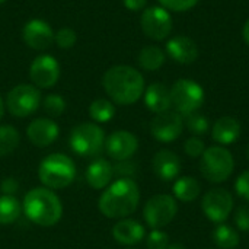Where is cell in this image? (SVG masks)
I'll return each instance as SVG.
<instances>
[{
    "instance_id": "obj_25",
    "label": "cell",
    "mask_w": 249,
    "mask_h": 249,
    "mask_svg": "<svg viewBox=\"0 0 249 249\" xmlns=\"http://www.w3.org/2000/svg\"><path fill=\"white\" fill-rule=\"evenodd\" d=\"M20 214H22V204L16 197L7 194L0 196V225L3 226L12 225L19 219Z\"/></svg>"
},
{
    "instance_id": "obj_10",
    "label": "cell",
    "mask_w": 249,
    "mask_h": 249,
    "mask_svg": "<svg viewBox=\"0 0 249 249\" xmlns=\"http://www.w3.org/2000/svg\"><path fill=\"white\" fill-rule=\"evenodd\" d=\"M201 209L210 222L225 223L233 210V197L225 188L210 190L201 200Z\"/></svg>"
},
{
    "instance_id": "obj_8",
    "label": "cell",
    "mask_w": 249,
    "mask_h": 249,
    "mask_svg": "<svg viewBox=\"0 0 249 249\" xmlns=\"http://www.w3.org/2000/svg\"><path fill=\"white\" fill-rule=\"evenodd\" d=\"M41 105V92L34 85H18L15 86L6 98L7 111L18 117H29L32 115Z\"/></svg>"
},
{
    "instance_id": "obj_20",
    "label": "cell",
    "mask_w": 249,
    "mask_h": 249,
    "mask_svg": "<svg viewBox=\"0 0 249 249\" xmlns=\"http://www.w3.org/2000/svg\"><path fill=\"white\" fill-rule=\"evenodd\" d=\"M86 182L93 190L107 188L114 178V166L105 159H95L86 169Z\"/></svg>"
},
{
    "instance_id": "obj_31",
    "label": "cell",
    "mask_w": 249,
    "mask_h": 249,
    "mask_svg": "<svg viewBox=\"0 0 249 249\" xmlns=\"http://www.w3.org/2000/svg\"><path fill=\"white\" fill-rule=\"evenodd\" d=\"M149 249H166L169 247V235L160 229H153L146 239Z\"/></svg>"
},
{
    "instance_id": "obj_41",
    "label": "cell",
    "mask_w": 249,
    "mask_h": 249,
    "mask_svg": "<svg viewBox=\"0 0 249 249\" xmlns=\"http://www.w3.org/2000/svg\"><path fill=\"white\" fill-rule=\"evenodd\" d=\"M166 249H185L182 244H169V247Z\"/></svg>"
},
{
    "instance_id": "obj_33",
    "label": "cell",
    "mask_w": 249,
    "mask_h": 249,
    "mask_svg": "<svg viewBox=\"0 0 249 249\" xmlns=\"http://www.w3.org/2000/svg\"><path fill=\"white\" fill-rule=\"evenodd\" d=\"M184 150H185V153H187L190 158H201L203 153L206 152V143H204L200 137L194 136V137H190V139L185 142Z\"/></svg>"
},
{
    "instance_id": "obj_44",
    "label": "cell",
    "mask_w": 249,
    "mask_h": 249,
    "mask_svg": "<svg viewBox=\"0 0 249 249\" xmlns=\"http://www.w3.org/2000/svg\"><path fill=\"white\" fill-rule=\"evenodd\" d=\"M4 1H7V0H0V4H3Z\"/></svg>"
},
{
    "instance_id": "obj_19",
    "label": "cell",
    "mask_w": 249,
    "mask_h": 249,
    "mask_svg": "<svg viewBox=\"0 0 249 249\" xmlns=\"http://www.w3.org/2000/svg\"><path fill=\"white\" fill-rule=\"evenodd\" d=\"M146 235L144 226L134 219H121L112 228V238L121 245H136Z\"/></svg>"
},
{
    "instance_id": "obj_16",
    "label": "cell",
    "mask_w": 249,
    "mask_h": 249,
    "mask_svg": "<svg viewBox=\"0 0 249 249\" xmlns=\"http://www.w3.org/2000/svg\"><path fill=\"white\" fill-rule=\"evenodd\" d=\"M60 134V128L51 118H36L29 123L26 136L29 142L36 147H48L53 144Z\"/></svg>"
},
{
    "instance_id": "obj_9",
    "label": "cell",
    "mask_w": 249,
    "mask_h": 249,
    "mask_svg": "<svg viewBox=\"0 0 249 249\" xmlns=\"http://www.w3.org/2000/svg\"><path fill=\"white\" fill-rule=\"evenodd\" d=\"M178 213L177 200L169 194H158L147 200L143 209V217L152 229L168 226Z\"/></svg>"
},
{
    "instance_id": "obj_27",
    "label": "cell",
    "mask_w": 249,
    "mask_h": 249,
    "mask_svg": "<svg viewBox=\"0 0 249 249\" xmlns=\"http://www.w3.org/2000/svg\"><path fill=\"white\" fill-rule=\"evenodd\" d=\"M115 115V105L104 98L95 99L89 105V117L96 123H108Z\"/></svg>"
},
{
    "instance_id": "obj_13",
    "label": "cell",
    "mask_w": 249,
    "mask_h": 249,
    "mask_svg": "<svg viewBox=\"0 0 249 249\" xmlns=\"http://www.w3.org/2000/svg\"><path fill=\"white\" fill-rule=\"evenodd\" d=\"M29 77L36 88H53L60 79V64L53 55L41 54L31 63Z\"/></svg>"
},
{
    "instance_id": "obj_26",
    "label": "cell",
    "mask_w": 249,
    "mask_h": 249,
    "mask_svg": "<svg viewBox=\"0 0 249 249\" xmlns=\"http://www.w3.org/2000/svg\"><path fill=\"white\" fill-rule=\"evenodd\" d=\"M213 241L220 249H235L239 245L241 238L236 229L226 223H220L213 231Z\"/></svg>"
},
{
    "instance_id": "obj_29",
    "label": "cell",
    "mask_w": 249,
    "mask_h": 249,
    "mask_svg": "<svg viewBox=\"0 0 249 249\" xmlns=\"http://www.w3.org/2000/svg\"><path fill=\"white\" fill-rule=\"evenodd\" d=\"M184 124L187 125V130H188L191 134L197 136V137L204 136V134L209 131V128H210L209 118L204 117L203 114H198V112H194V114L187 115Z\"/></svg>"
},
{
    "instance_id": "obj_5",
    "label": "cell",
    "mask_w": 249,
    "mask_h": 249,
    "mask_svg": "<svg viewBox=\"0 0 249 249\" xmlns=\"http://www.w3.org/2000/svg\"><path fill=\"white\" fill-rule=\"evenodd\" d=\"M235 169V160L232 153L223 146H212L206 149L200 158L201 175L213 184L225 182Z\"/></svg>"
},
{
    "instance_id": "obj_43",
    "label": "cell",
    "mask_w": 249,
    "mask_h": 249,
    "mask_svg": "<svg viewBox=\"0 0 249 249\" xmlns=\"http://www.w3.org/2000/svg\"><path fill=\"white\" fill-rule=\"evenodd\" d=\"M247 156H248V160H249V144H248V149H247Z\"/></svg>"
},
{
    "instance_id": "obj_32",
    "label": "cell",
    "mask_w": 249,
    "mask_h": 249,
    "mask_svg": "<svg viewBox=\"0 0 249 249\" xmlns=\"http://www.w3.org/2000/svg\"><path fill=\"white\" fill-rule=\"evenodd\" d=\"M77 41V35L71 28H61L58 32H55L54 42L60 48H71Z\"/></svg>"
},
{
    "instance_id": "obj_36",
    "label": "cell",
    "mask_w": 249,
    "mask_h": 249,
    "mask_svg": "<svg viewBox=\"0 0 249 249\" xmlns=\"http://www.w3.org/2000/svg\"><path fill=\"white\" fill-rule=\"evenodd\" d=\"M235 225L239 231L249 232V206H241L235 212Z\"/></svg>"
},
{
    "instance_id": "obj_30",
    "label": "cell",
    "mask_w": 249,
    "mask_h": 249,
    "mask_svg": "<svg viewBox=\"0 0 249 249\" xmlns=\"http://www.w3.org/2000/svg\"><path fill=\"white\" fill-rule=\"evenodd\" d=\"M42 108L45 111V114H48L50 117H60L64 109H66V101L61 95H57V93H51V95H47L42 101Z\"/></svg>"
},
{
    "instance_id": "obj_7",
    "label": "cell",
    "mask_w": 249,
    "mask_h": 249,
    "mask_svg": "<svg viewBox=\"0 0 249 249\" xmlns=\"http://www.w3.org/2000/svg\"><path fill=\"white\" fill-rule=\"evenodd\" d=\"M71 150L83 158H90L98 155L105 146V133L95 123L77 124L69 139Z\"/></svg>"
},
{
    "instance_id": "obj_28",
    "label": "cell",
    "mask_w": 249,
    "mask_h": 249,
    "mask_svg": "<svg viewBox=\"0 0 249 249\" xmlns=\"http://www.w3.org/2000/svg\"><path fill=\"white\" fill-rule=\"evenodd\" d=\"M20 143L19 131L12 125H0V158H4L16 150Z\"/></svg>"
},
{
    "instance_id": "obj_22",
    "label": "cell",
    "mask_w": 249,
    "mask_h": 249,
    "mask_svg": "<svg viewBox=\"0 0 249 249\" xmlns=\"http://www.w3.org/2000/svg\"><path fill=\"white\" fill-rule=\"evenodd\" d=\"M144 105L155 114H162L171 109V92L163 83H152L144 89Z\"/></svg>"
},
{
    "instance_id": "obj_11",
    "label": "cell",
    "mask_w": 249,
    "mask_h": 249,
    "mask_svg": "<svg viewBox=\"0 0 249 249\" xmlns=\"http://www.w3.org/2000/svg\"><path fill=\"white\" fill-rule=\"evenodd\" d=\"M140 25L146 36L155 41L166 39L172 31V16L162 6H152L143 10Z\"/></svg>"
},
{
    "instance_id": "obj_35",
    "label": "cell",
    "mask_w": 249,
    "mask_h": 249,
    "mask_svg": "<svg viewBox=\"0 0 249 249\" xmlns=\"http://www.w3.org/2000/svg\"><path fill=\"white\" fill-rule=\"evenodd\" d=\"M235 191L241 198H244L245 201H249V169L244 171L238 177V179L235 182Z\"/></svg>"
},
{
    "instance_id": "obj_23",
    "label": "cell",
    "mask_w": 249,
    "mask_h": 249,
    "mask_svg": "<svg viewBox=\"0 0 249 249\" xmlns=\"http://www.w3.org/2000/svg\"><path fill=\"white\" fill-rule=\"evenodd\" d=\"M172 190H174V196L177 200L182 203H191L200 196L201 185L194 177H181V178H177Z\"/></svg>"
},
{
    "instance_id": "obj_4",
    "label": "cell",
    "mask_w": 249,
    "mask_h": 249,
    "mask_svg": "<svg viewBox=\"0 0 249 249\" xmlns=\"http://www.w3.org/2000/svg\"><path fill=\"white\" fill-rule=\"evenodd\" d=\"M38 178L45 188L61 190L76 178V165L64 153H53L42 159L38 168Z\"/></svg>"
},
{
    "instance_id": "obj_17",
    "label": "cell",
    "mask_w": 249,
    "mask_h": 249,
    "mask_svg": "<svg viewBox=\"0 0 249 249\" xmlns=\"http://www.w3.org/2000/svg\"><path fill=\"white\" fill-rule=\"evenodd\" d=\"M152 169L159 179L165 182L174 181L181 174V159L175 152L162 149L153 156Z\"/></svg>"
},
{
    "instance_id": "obj_21",
    "label": "cell",
    "mask_w": 249,
    "mask_h": 249,
    "mask_svg": "<svg viewBox=\"0 0 249 249\" xmlns=\"http://www.w3.org/2000/svg\"><path fill=\"white\" fill-rule=\"evenodd\" d=\"M241 136V124L233 117H222L219 118L213 128H212V139L217 143L225 146L233 144Z\"/></svg>"
},
{
    "instance_id": "obj_6",
    "label": "cell",
    "mask_w": 249,
    "mask_h": 249,
    "mask_svg": "<svg viewBox=\"0 0 249 249\" xmlns=\"http://www.w3.org/2000/svg\"><path fill=\"white\" fill-rule=\"evenodd\" d=\"M171 92V102L174 109L179 115H190L197 112L206 99L204 89L201 85L191 79H179L177 80L172 88L169 89Z\"/></svg>"
},
{
    "instance_id": "obj_3",
    "label": "cell",
    "mask_w": 249,
    "mask_h": 249,
    "mask_svg": "<svg viewBox=\"0 0 249 249\" xmlns=\"http://www.w3.org/2000/svg\"><path fill=\"white\" fill-rule=\"evenodd\" d=\"M22 210L32 223L42 228L54 226L63 216V204L58 196L45 187L28 191L23 198Z\"/></svg>"
},
{
    "instance_id": "obj_15",
    "label": "cell",
    "mask_w": 249,
    "mask_h": 249,
    "mask_svg": "<svg viewBox=\"0 0 249 249\" xmlns=\"http://www.w3.org/2000/svg\"><path fill=\"white\" fill-rule=\"evenodd\" d=\"M53 28L42 19H31L22 28V39L32 50H45L54 42Z\"/></svg>"
},
{
    "instance_id": "obj_12",
    "label": "cell",
    "mask_w": 249,
    "mask_h": 249,
    "mask_svg": "<svg viewBox=\"0 0 249 249\" xmlns=\"http://www.w3.org/2000/svg\"><path fill=\"white\" fill-rule=\"evenodd\" d=\"M184 130V120L177 111H166L162 114H156V117L150 123L152 136L162 143L175 142Z\"/></svg>"
},
{
    "instance_id": "obj_42",
    "label": "cell",
    "mask_w": 249,
    "mask_h": 249,
    "mask_svg": "<svg viewBox=\"0 0 249 249\" xmlns=\"http://www.w3.org/2000/svg\"><path fill=\"white\" fill-rule=\"evenodd\" d=\"M3 115H4V104H3V99L0 96V120L3 118Z\"/></svg>"
},
{
    "instance_id": "obj_38",
    "label": "cell",
    "mask_w": 249,
    "mask_h": 249,
    "mask_svg": "<svg viewBox=\"0 0 249 249\" xmlns=\"http://www.w3.org/2000/svg\"><path fill=\"white\" fill-rule=\"evenodd\" d=\"M18 188H19V184H18V181H16L15 178H6V179H3L1 184H0L1 193H3V194H7V196L15 194V193L18 191Z\"/></svg>"
},
{
    "instance_id": "obj_14",
    "label": "cell",
    "mask_w": 249,
    "mask_h": 249,
    "mask_svg": "<svg viewBox=\"0 0 249 249\" xmlns=\"http://www.w3.org/2000/svg\"><path fill=\"white\" fill-rule=\"evenodd\" d=\"M104 147L111 159L123 162L128 160L137 152L139 139L127 130H118L107 137Z\"/></svg>"
},
{
    "instance_id": "obj_18",
    "label": "cell",
    "mask_w": 249,
    "mask_h": 249,
    "mask_svg": "<svg viewBox=\"0 0 249 249\" xmlns=\"http://www.w3.org/2000/svg\"><path fill=\"white\" fill-rule=\"evenodd\" d=\"M166 54L177 63L191 64L198 58V47L196 41L185 35H175L166 42Z\"/></svg>"
},
{
    "instance_id": "obj_2",
    "label": "cell",
    "mask_w": 249,
    "mask_h": 249,
    "mask_svg": "<svg viewBox=\"0 0 249 249\" xmlns=\"http://www.w3.org/2000/svg\"><path fill=\"white\" fill-rule=\"evenodd\" d=\"M140 201V190L133 178L114 181L101 194L98 207L108 219H125L133 214Z\"/></svg>"
},
{
    "instance_id": "obj_39",
    "label": "cell",
    "mask_w": 249,
    "mask_h": 249,
    "mask_svg": "<svg viewBox=\"0 0 249 249\" xmlns=\"http://www.w3.org/2000/svg\"><path fill=\"white\" fill-rule=\"evenodd\" d=\"M123 3H124V6H125L128 10H131V12H137V10L144 9V6H146L147 0H123Z\"/></svg>"
},
{
    "instance_id": "obj_37",
    "label": "cell",
    "mask_w": 249,
    "mask_h": 249,
    "mask_svg": "<svg viewBox=\"0 0 249 249\" xmlns=\"http://www.w3.org/2000/svg\"><path fill=\"white\" fill-rule=\"evenodd\" d=\"M130 160V159H128ZM128 160H123V162H118L115 166H114V174H118L121 175V178H131V175L134 174L136 171V165L128 162Z\"/></svg>"
},
{
    "instance_id": "obj_1",
    "label": "cell",
    "mask_w": 249,
    "mask_h": 249,
    "mask_svg": "<svg viewBox=\"0 0 249 249\" xmlns=\"http://www.w3.org/2000/svg\"><path fill=\"white\" fill-rule=\"evenodd\" d=\"M102 85L112 102L118 105H133L144 93V79L142 73L125 64L108 69L102 77Z\"/></svg>"
},
{
    "instance_id": "obj_24",
    "label": "cell",
    "mask_w": 249,
    "mask_h": 249,
    "mask_svg": "<svg viewBox=\"0 0 249 249\" xmlns=\"http://www.w3.org/2000/svg\"><path fill=\"white\" fill-rule=\"evenodd\" d=\"M166 58V53L158 47V45H147L144 48H142V51L139 53V64L142 69L147 70V71H156L159 70Z\"/></svg>"
},
{
    "instance_id": "obj_40",
    "label": "cell",
    "mask_w": 249,
    "mask_h": 249,
    "mask_svg": "<svg viewBox=\"0 0 249 249\" xmlns=\"http://www.w3.org/2000/svg\"><path fill=\"white\" fill-rule=\"evenodd\" d=\"M242 36H244V41L247 42L249 45V18L248 20L245 22V25H244V29H242Z\"/></svg>"
},
{
    "instance_id": "obj_34",
    "label": "cell",
    "mask_w": 249,
    "mask_h": 249,
    "mask_svg": "<svg viewBox=\"0 0 249 249\" xmlns=\"http://www.w3.org/2000/svg\"><path fill=\"white\" fill-rule=\"evenodd\" d=\"M160 6L171 12H187L193 9L198 0H159Z\"/></svg>"
}]
</instances>
